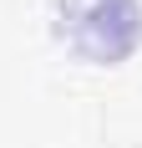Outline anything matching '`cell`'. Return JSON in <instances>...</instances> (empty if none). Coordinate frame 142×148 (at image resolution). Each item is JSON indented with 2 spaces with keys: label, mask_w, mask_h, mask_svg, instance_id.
I'll use <instances>...</instances> for the list:
<instances>
[{
  "label": "cell",
  "mask_w": 142,
  "mask_h": 148,
  "mask_svg": "<svg viewBox=\"0 0 142 148\" xmlns=\"http://www.w3.org/2000/svg\"><path fill=\"white\" fill-rule=\"evenodd\" d=\"M112 10H132V0H107V5H91L86 21H66L71 41L81 46L86 56H97V61H101V26H107V15H112Z\"/></svg>",
  "instance_id": "obj_1"
}]
</instances>
